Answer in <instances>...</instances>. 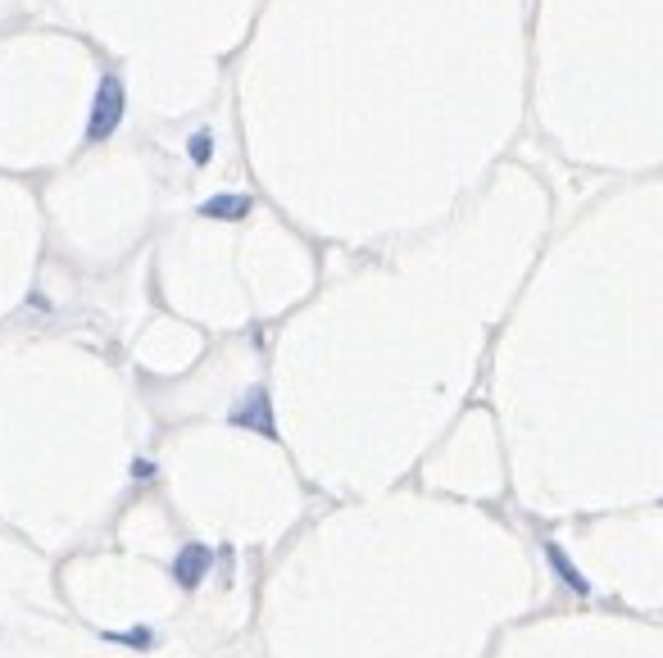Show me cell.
<instances>
[{
    "instance_id": "1",
    "label": "cell",
    "mask_w": 663,
    "mask_h": 658,
    "mask_svg": "<svg viewBox=\"0 0 663 658\" xmlns=\"http://www.w3.org/2000/svg\"><path fill=\"white\" fill-rule=\"evenodd\" d=\"M123 109H128V96H123V82L119 78H105L96 91V105H91L87 118V141H109L123 123Z\"/></svg>"
},
{
    "instance_id": "2",
    "label": "cell",
    "mask_w": 663,
    "mask_h": 658,
    "mask_svg": "<svg viewBox=\"0 0 663 658\" xmlns=\"http://www.w3.org/2000/svg\"><path fill=\"white\" fill-rule=\"evenodd\" d=\"M232 423L241 427H255V432H273V418H268V395H250V400H241L237 409H232Z\"/></svg>"
},
{
    "instance_id": "3",
    "label": "cell",
    "mask_w": 663,
    "mask_h": 658,
    "mask_svg": "<svg viewBox=\"0 0 663 658\" xmlns=\"http://www.w3.org/2000/svg\"><path fill=\"white\" fill-rule=\"evenodd\" d=\"M205 577H209V550H205V545L182 550V559H178V581H182V586H200Z\"/></svg>"
},
{
    "instance_id": "4",
    "label": "cell",
    "mask_w": 663,
    "mask_h": 658,
    "mask_svg": "<svg viewBox=\"0 0 663 658\" xmlns=\"http://www.w3.org/2000/svg\"><path fill=\"white\" fill-rule=\"evenodd\" d=\"M550 563H555V572H559V581H564V586H573V590H586V577H582V572L573 568V563L564 559V550H559V545H555V550H550Z\"/></svg>"
},
{
    "instance_id": "5",
    "label": "cell",
    "mask_w": 663,
    "mask_h": 658,
    "mask_svg": "<svg viewBox=\"0 0 663 658\" xmlns=\"http://www.w3.org/2000/svg\"><path fill=\"white\" fill-rule=\"evenodd\" d=\"M109 640H119V645H137V649H146V645H155V636H150L146 627H137V631H114Z\"/></svg>"
}]
</instances>
